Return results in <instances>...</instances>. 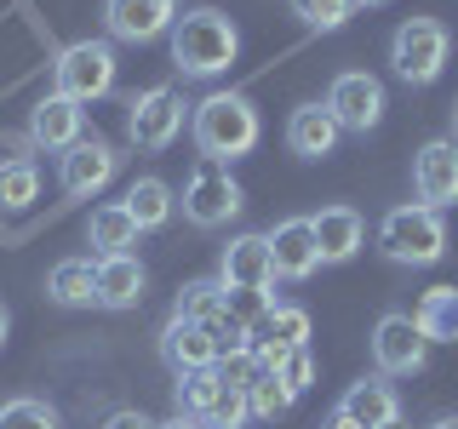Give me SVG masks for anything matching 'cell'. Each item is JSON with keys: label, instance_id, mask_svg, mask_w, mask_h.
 <instances>
[{"label": "cell", "instance_id": "6da1fadb", "mask_svg": "<svg viewBox=\"0 0 458 429\" xmlns=\"http://www.w3.org/2000/svg\"><path fill=\"white\" fill-rule=\"evenodd\" d=\"M190 132H195V149L207 155L212 166H229V161H241V155L258 149V132H264V126H258V109L241 92H212V97L195 104Z\"/></svg>", "mask_w": 458, "mask_h": 429}, {"label": "cell", "instance_id": "7a4b0ae2", "mask_svg": "<svg viewBox=\"0 0 458 429\" xmlns=\"http://www.w3.org/2000/svg\"><path fill=\"white\" fill-rule=\"evenodd\" d=\"M235 52H241V29L212 6H195V12H183V18L172 23V63H178L183 75H195V80L224 75V69L235 63Z\"/></svg>", "mask_w": 458, "mask_h": 429}, {"label": "cell", "instance_id": "3957f363", "mask_svg": "<svg viewBox=\"0 0 458 429\" xmlns=\"http://www.w3.org/2000/svg\"><path fill=\"white\" fill-rule=\"evenodd\" d=\"M378 252L390 264H436L447 252V223L436 206L412 200V206H390L378 223Z\"/></svg>", "mask_w": 458, "mask_h": 429}, {"label": "cell", "instance_id": "277c9868", "mask_svg": "<svg viewBox=\"0 0 458 429\" xmlns=\"http://www.w3.org/2000/svg\"><path fill=\"white\" fill-rule=\"evenodd\" d=\"M114 86V46L109 40H75V46L57 52L52 63V92L75 97V104H92Z\"/></svg>", "mask_w": 458, "mask_h": 429}, {"label": "cell", "instance_id": "5b68a950", "mask_svg": "<svg viewBox=\"0 0 458 429\" xmlns=\"http://www.w3.org/2000/svg\"><path fill=\"white\" fill-rule=\"evenodd\" d=\"M447 29H441L436 18H407L395 29V40H390V63H395V75L401 80H412V86H429L447 69Z\"/></svg>", "mask_w": 458, "mask_h": 429}, {"label": "cell", "instance_id": "8992f818", "mask_svg": "<svg viewBox=\"0 0 458 429\" xmlns=\"http://www.w3.org/2000/svg\"><path fill=\"white\" fill-rule=\"evenodd\" d=\"M241 183L229 178V166H195L190 172V183H183V218H190L195 229H218V223H229L241 212Z\"/></svg>", "mask_w": 458, "mask_h": 429}, {"label": "cell", "instance_id": "52a82bcc", "mask_svg": "<svg viewBox=\"0 0 458 429\" xmlns=\"http://www.w3.org/2000/svg\"><path fill=\"white\" fill-rule=\"evenodd\" d=\"M178 132H183V97L172 92V86H149V92L132 97V109H126V138H132L138 149H166Z\"/></svg>", "mask_w": 458, "mask_h": 429}, {"label": "cell", "instance_id": "ba28073f", "mask_svg": "<svg viewBox=\"0 0 458 429\" xmlns=\"http://www.w3.org/2000/svg\"><path fill=\"white\" fill-rule=\"evenodd\" d=\"M424 355H429V338H424V326L412 321V315H384V321L372 326V361H378L384 378L419 372Z\"/></svg>", "mask_w": 458, "mask_h": 429}, {"label": "cell", "instance_id": "9c48e42d", "mask_svg": "<svg viewBox=\"0 0 458 429\" xmlns=\"http://www.w3.org/2000/svg\"><path fill=\"white\" fill-rule=\"evenodd\" d=\"M327 109H333V121L344 132H372V126L384 121V86L378 75H367V69H344L333 80V92H327Z\"/></svg>", "mask_w": 458, "mask_h": 429}, {"label": "cell", "instance_id": "30bf717a", "mask_svg": "<svg viewBox=\"0 0 458 429\" xmlns=\"http://www.w3.org/2000/svg\"><path fill=\"white\" fill-rule=\"evenodd\" d=\"M412 189L424 206H458V138H429L412 161Z\"/></svg>", "mask_w": 458, "mask_h": 429}, {"label": "cell", "instance_id": "8fae6325", "mask_svg": "<svg viewBox=\"0 0 458 429\" xmlns=\"http://www.w3.org/2000/svg\"><path fill=\"white\" fill-rule=\"evenodd\" d=\"M104 23L114 40H143L155 35H172V23H178V0H104Z\"/></svg>", "mask_w": 458, "mask_h": 429}, {"label": "cell", "instance_id": "7c38bea8", "mask_svg": "<svg viewBox=\"0 0 458 429\" xmlns=\"http://www.w3.org/2000/svg\"><path fill=\"white\" fill-rule=\"evenodd\" d=\"M81 138H86V109L75 97L52 92V97H40V104L29 109V143H35V149L64 155L69 143H81Z\"/></svg>", "mask_w": 458, "mask_h": 429}, {"label": "cell", "instance_id": "4fadbf2b", "mask_svg": "<svg viewBox=\"0 0 458 429\" xmlns=\"http://www.w3.org/2000/svg\"><path fill=\"white\" fill-rule=\"evenodd\" d=\"M114 166H121V155H114L104 138H81L57 155V178H64L69 195H98L114 178Z\"/></svg>", "mask_w": 458, "mask_h": 429}, {"label": "cell", "instance_id": "5bb4252c", "mask_svg": "<svg viewBox=\"0 0 458 429\" xmlns=\"http://www.w3.org/2000/svg\"><path fill=\"white\" fill-rule=\"evenodd\" d=\"M304 343H310V309L276 304L264 321H258V332H252V361L264 366V372H276L281 355L286 349H304Z\"/></svg>", "mask_w": 458, "mask_h": 429}, {"label": "cell", "instance_id": "9a60e30c", "mask_svg": "<svg viewBox=\"0 0 458 429\" xmlns=\"http://www.w3.org/2000/svg\"><path fill=\"white\" fill-rule=\"evenodd\" d=\"M269 257H276L281 281H310L321 269V252H315V229L310 218H286L269 229Z\"/></svg>", "mask_w": 458, "mask_h": 429}, {"label": "cell", "instance_id": "2e32d148", "mask_svg": "<svg viewBox=\"0 0 458 429\" xmlns=\"http://www.w3.org/2000/svg\"><path fill=\"white\" fill-rule=\"evenodd\" d=\"M310 229H315V252H321V264H350V257L361 252V235H367V223H361L355 206H321L310 218Z\"/></svg>", "mask_w": 458, "mask_h": 429}, {"label": "cell", "instance_id": "e0dca14e", "mask_svg": "<svg viewBox=\"0 0 458 429\" xmlns=\"http://www.w3.org/2000/svg\"><path fill=\"white\" fill-rule=\"evenodd\" d=\"M224 286H269L276 281V257H269V235H235L224 247Z\"/></svg>", "mask_w": 458, "mask_h": 429}, {"label": "cell", "instance_id": "ac0fdd59", "mask_svg": "<svg viewBox=\"0 0 458 429\" xmlns=\"http://www.w3.org/2000/svg\"><path fill=\"white\" fill-rule=\"evenodd\" d=\"M161 355L172 372H195V366H218V343H212V326L200 321H166L161 332Z\"/></svg>", "mask_w": 458, "mask_h": 429}, {"label": "cell", "instance_id": "d6986e66", "mask_svg": "<svg viewBox=\"0 0 458 429\" xmlns=\"http://www.w3.org/2000/svg\"><path fill=\"white\" fill-rule=\"evenodd\" d=\"M143 286H149V275H143V264H138L132 252L98 257V304H104V309H132V304H143Z\"/></svg>", "mask_w": 458, "mask_h": 429}, {"label": "cell", "instance_id": "ffe728a7", "mask_svg": "<svg viewBox=\"0 0 458 429\" xmlns=\"http://www.w3.org/2000/svg\"><path fill=\"white\" fill-rule=\"evenodd\" d=\"M338 132L344 126L333 121L327 104H304V109H293V121H286V149L304 155V161H321V155H333Z\"/></svg>", "mask_w": 458, "mask_h": 429}, {"label": "cell", "instance_id": "44dd1931", "mask_svg": "<svg viewBox=\"0 0 458 429\" xmlns=\"http://www.w3.org/2000/svg\"><path fill=\"white\" fill-rule=\"evenodd\" d=\"M338 412H344V418H355L361 429H378V424L401 418V400H395V390L384 383V372H378V378L350 383V390H344V400H338Z\"/></svg>", "mask_w": 458, "mask_h": 429}, {"label": "cell", "instance_id": "7402d4cb", "mask_svg": "<svg viewBox=\"0 0 458 429\" xmlns=\"http://www.w3.org/2000/svg\"><path fill=\"white\" fill-rule=\"evenodd\" d=\"M138 235H143V229L132 223V212H126L121 200H109V206H98V212H92V223H86V240H92V252H98V257L132 252V247H138Z\"/></svg>", "mask_w": 458, "mask_h": 429}, {"label": "cell", "instance_id": "603a6c76", "mask_svg": "<svg viewBox=\"0 0 458 429\" xmlns=\"http://www.w3.org/2000/svg\"><path fill=\"white\" fill-rule=\"evenodd\" d=\"M47 292H52V304H64V309L98 304V264L92 257H64V264H52Z\"/></svg>", "mask_w": 458, "mask_h": 429}, {"label": "cell", "instance_id": "cb8c5ba5", "mask_svg": "<svg viewBox=\"0 0 458 429\" xmlns=\"http://www.w3.org/2000/svg\"><path fill=\"white\" fill-rule=\"evenodd\" d=\"M412 321L424 326L429 343H458V286H429Z\"/></svg>", "mask_w": 458, "mask_h": 429}, {"label": "cell", "instance_id": "d4e9b609", "mask_svg": "<svg viewBox=\"0 0 458 429\" xmlns=\"http://www.w3.org/2000/svg\"><path fill=\"white\" fill-rule=\"evenodd\" d=\"M121 206L132 212V223H138V229H161L172 212H178V200H172V183H161V178H138L132 189H126Z\"/></svg>", "mask_w": 458, "mask_h": 429}, {"label": "cell", "instance_id": "484cf974", "mask_svg": "<svg viewBox=\"0 0 458 429\" xmlns=\"http://www.w3.org/2000/svg\"><path fill=\"white\" fill-rule=\"evenodd\" d=\"M224 395V378H218V366H195V372H178V418H195V424H207V412H212V400Z\"/></svg>", "mask_w": 458, "mask_h": 429}, {"label": "cell", "instance_id": "4316f807", "mask_svg": "<svg viewBox=\"0 0 458 429\" xmlns=\"http://www.w3.org/2000/svg\"><path fill=\"white\" fill-rule=\"evenodd\" d=\"M218 309H224V281H190L178 292V304H172V321H200L207 326Z\"/></svg>", "mask_w": 458, "mask_h": 429}, {"label": "cell", "instance_id": "83f0119b", "mask_svg": "<svg viewBox=\"0 0 458 429\" xmlns=\"http://www.w3.org/2000/svg\"><path fill=\"white\" fill-rule=\"evenodd\" d=\"M35 195H40L35 161H0V206H6V212H23Z\"/></svg>", "mask_w": 458, "mask_h": 429}, {"label": "cell", "instance_id": "f1b7e54d", "mask_svg": "<svg viewBox=\"0 0 458 429\" xmlns=\"http://www.w3.org/2000/svg\"><path fill=\"white\" fill-rule=\"evenodd\" d=\"M276 309L269 304V286H224V315L235 326H247V332H258V321Z\"/></svg>", "mask_w": 458, "mask_h": 429}, {"label": "cell", "instance_id": "f546056e", "mask_svg": "<svg viewBox=\"0 0 458 429\" xmlns=\"http://www.w3.org/2000/svg\"><path fill=\"white\" fill-rule=\"evenodd\" d=\"M0 429H57V412L35 395H18L0 407Z\"/></svg>", "mask_w": 458, "mask_h": 429}, {"label": "cell", "instance_id": "4dcf8cb0", "mask_svg": "<svg viewBox=\"0 0 458 429\" xmlns=\"http://www.w3.org/2000/svg\"><path fill=\"white\" fill-rule=\"evenodd\" d=\"M247 407L258 412V418H281V412L293 407V390H286L276 372H258V378H252V390H247Z\"/></svg>", "mask_w": 458, "mask_h": 429}, {"label": "cell", "instance_id": "1f68e13d", "mask_svg": "<svg viewBox=\"0 0 458 429\" xmlns=\"http://www.w3.org/2000/svg\"><path fill=\"white\" fill-rule=\"evenodd\" d=\"M350 0H293V18L304 29H344L350 23Z\"/></svg>", "mask_w": 458, "mask_h": 429}, {"label": "cell", "instance_id": "d6a6232c", "mask_svg": "<svg viewBox=\"0 0 458 429\" xmlns=\"http://www.w3.org/2000/svg\"><path fill=\"white\" fill-rule=\"evenodd\" d=\"M276 378L286 383V390H293V400L310 390V383H315V361H310V343H304V349H286V355H281Z\"/></svg>", "mask_w": 458, "mask_h": 429}, {"label": "cell", "instance_id": "836d02e7", "mask_svg": "<svg viewBox=\"0 0 458 429\" xmlns=\"http://www.w3.org/2000/svg\"><path fill=\"white\" fill-rule=\"evenodd\" d=\"M247 390H229L224 383V395L212 400V412H207V429H241V418H247Z\"/></svg>", "mask_w": 458, "mask_h": 429}, {"label": "cell", "instance_id": "e575fe53", "mask_svg": "<svg viewBox=\"0 0 458 429\" xmlns=\"http://www.w3.org/2000/svg\"><path fill=\"white\" fill-rule=\"evenodd\" d=\"M258 366L252 361V349H235V355H218V378L229 383V390H252V378H258Z\"/></svg>", "mask_w": 458, "mask_h": 429}, {"label": "cell", "instance_id": "d590c367", "mask_svg": "<svg viewBox=\"0 0 458 429\" xmlns=\"http://www.w3.org/2000/svg\"><path fill=\"white\" fill-rule=\"evenodd\" d=\"M104 429H155V424L143 418L138 407H126V412H109V418H104Z\"/></svg>", "mask_w": 458, "mask_h": 429}, {"label": "cell", "instance_id": "8d00e7d4", "mask_svg": "<svg viewBox=\"0 0 458 429\" xmlns=\"http://www.w3.org/2000/svg\"><path fill=\"white\" fill-rule=\"evenodd\" d=\"M155 429H207V424H195V418H166V424H155Z\"/></svg>", "mask_w": 458, "mask_h": 429}, {"label": "cell", "instance_id": "74e56055", "mask_svg": "<svg viewBox=\"0 0 458 429\" xmlns=\"http://www.w3.org/2000/svg\"><path fill=\"white\" fill-rule=\"evenodd\" d=\"M327 429H361V424H355V418H344V412H333V424H327Z\"/></svg>", "mask_w": 458, "mask_h": 429}, {"label": "cell", "instance_id": "f35d334b", "mask_svg": "<svg viewBox=\"0 0 458 429\" xmlns=\"http://www.w3.org/2000/svg\"><path fill=\"white\" fill-rule=\"evenodd\" d=\"M6 326H12V315H6V304H0V343H6Z\"/></svg>", "mask_w": 458, "mask_h": 429}, {"label": "cell", "instance_id": "ab89813d", "mask_svg": "<svg viewBox=\"0 0 458 429\" xmlns=\"http://www.w3.org/2000/svg\"><path fill=\"white\" fill-rule=\"evenodd\" d=\"M429 429H458V418H436V424H429Z\"/></svg>", "mask_w": 458, "mask_h": 429}, {"label": "cell", "instance_id": "60d3db41", "mask_svg": "<svg viewBox=\"0 0 458 429\" xmlns=\"http://www.w3.org/2000/svg\"><path fill=\"white\" fill-rule=\"evenodd\" d=\"M378 429H412V424H401V418H390V424H378Z\"/></svg>", "mask_w": 458, "mask_h": 429}, {"label": "cell", "instance_id": "b9f144b4", "mask_svg": "<svg viewBox=\"0 0 458 429\" xmlns=\"http://www.w3.org/2000/svg\"><path fill=\"white\" fill-rule=\"evenodd\" d=\"M350 6H384V0H350Z\"/></svg>", "mask_w": 458, "mask_h": 429}, {"label": "cell", "instance_id": "7bdbcfd3", "mask_svg": "<svg viewBox=\"0 0 458 429\" xmlns=\"http://www.w3.org/2000/svg\"><path fill=\"white\" fill-rule=\"evenodd\" d=\"M453 126H458V104H453Z\"/></svg>", "mask_w": 458, "mask_h": 429}]
</instances>
